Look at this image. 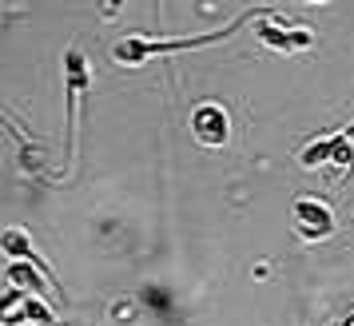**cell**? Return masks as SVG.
<instances>
[{
	"instance_id": "obj_1",
	"label": "cell",
	"mask_w": 354,
	"mask_h": 326,
	"mask_svg": "<svg viewBox=\"0 0 354 326\" xmlns=\"http://www.w3.org/2000/svg\"><path fill=\"white\" fill-rule=\"evenodd\" d=\"M259 17H283L279 8H247L243 17H235L227 28H211V32L203 36H176V40H156V36H124L120 44L112 48V56L120 60V64H147L151 56H171V52H192V48H207V44H219V40H227V36H235L243 28V24H251V20Z\"/></svg>"
},
{
	"instance_id": "obj_2",
	"label": "cell",
	"mask_w": 354,
	"mask_h": 326,
	"mask_svg": "<svg viewBox=\"0 0 354 326\" xmlns=\"http://www.w3.org/2000/svg\"><path fill=\"white\" fill-rule=\"evenodd\" d=\"M64 80H68V160H72L76 155V104L92 84V68H88L80 48L64 52Z\"/></svg>"
},
{
	"instance_id": "obj_3",
	"label": "cell",
	"mask_w": 354,
	"mask_h": 326,
	"mask_svg": "<svg viewBox=\"0 0 354 326\" xmlns=\"http://www.w3.org/2000/svg\"><path fill=\"white\" fill-rule=\"evenodd\" d=\"M290 215H295L299 235L310 239V243H319V239H326V235L335 231V211H330V203L319 199V195H299L295 207H290Z\"/></svg>"
},
{
	"instance_id": "obj_4",
	"label": "cell",
	"mask_w": 354,
	"mask_h": 326,
	"mask_svg": "<svg viewBox=\"0 0 354 326\" xmlns=\"http://www.w3.org/2000/svg\"><path fill=\"white\" fill-rule=\"evenodd\" d=\"M255 32H259V40H263L267 48H279V52H303V48H310V40H315L310 28L290 24L287 17H259Z\"/></svg>"
},
{
	"instance_id": "obj_5",
	"label": "cell",
	"mask_w": 354,
	"mask_h": 326,
	"mask_svg": "<svg viewBox=\"0 0 354 326\" xmlns=\"http://www.w3.org/2000/svg\"><path fill=\"white\" fill-rule=\"evenodd\" d=\"M192 135L203 147H227L231 140V115H227L223 104H199L192 112Z\"/></svg>"
},
{
	"instance_id": "obj_6",
	"label": "cell",
	"mask_w": 354,
	"mask_h": 326,
	"mask_svg": "<svg viewBox=\"0 0 354 326\" xmlns=\"http://www.w3.org/2000/svg\"><path fill=\"white\" fill-rule=\"evenodd\" d=\"M0 251H4V259H24V262H32V267H40V271L48 275V282L60 291V282H56V275H52V267H44V262H40V255L32 251V239H28L24 231L8 227L4 235H0ZM60 298H64V291H60Z\"/></svg>"
},
{
	"instance_id": "obj_7",
	"label": "cell",
	"mask_w": 354,
	"mask_h": 326,
	"mask_svg": "<svg viewBox=\"0 0 354 326\" xmlns=\"http://www.w3.org/2000/svg\"><path fill=\"white\" fill-rule=\"evenodd\" d=\"M351 140H354V128L338 131V135H326V140H319V144L306 147L299 160H303V167H319V163H326V160H338V151L351 144Z\"/></svg>"
},
{
	"instance_id": "obj_8",
	"label": "cell",
	"mask_w": 354,
	"mask_h": 326,
	"mask_svg": "<svg viewBox=\"0 0 354 326\" xmlns=\"http://www.w3.org/2000/svg\"><path fill=\"white\" fill-rule=\"evenodd\" d=\"M20 314L32 318V323H44V326H56V314L48 310V303H40L32 294H20Z\"/></svg>"
},
{
	"instance_id": "obj_9",
	"label": "cell",
	"mask_w": 354,
	"mask_h": 326,
	"mask_svg": "<svg viewBox=\"0 0 354 326\" xmlns=\"http://www.w3.org/2000/svg\"><path fill=\"white\" fill-rule=\"evenodd\" d=\"M120 8H124V0H100V17H120Z\"/></svg>"
},
{
	"instance_id": "obj_10",
	"label": "cell",
	"mask_w": 354,
	"mask_h": 326,
	"mask_svg": "<svg viewBox=\"0 0 354 326\" xmlns=\"http://www.w3.org/2000/svg\"><path fill=\"white\" fill-rule=\"evenodd\" d=\"M338 326H354V310H351V314H346V318H342Z\"/></svg>"
},
{
	"instance_id": "obj_11",
	"label": "cell",
	"mask_w": 354,
	"mask_h": 326,
	"mask_svg": "<svg viewBox=\"0 0 354 326\" xmlns=\"http://www.w3.org/2000/svg\"><path fill=\"white\" fill-rule=\"evenodd\" d=\"M303 4H326V0H303Z\"/></svg>"
}]
</instances>
